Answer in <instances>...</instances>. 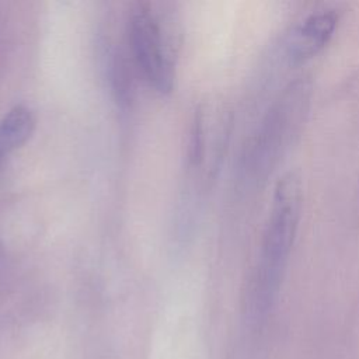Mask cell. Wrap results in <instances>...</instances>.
I'll return each instance as SVG.
<instances>
[{
	"label": "cell",
	"mask_w": 359,
	"mask_h": 359,
	"mask_svg": "<svg viewBox=\"0 0 359 359\" xmlns=\"http://www.w3.org/2000/svg\"><path fill=\"white\" fill-rule=\"evenodd\" d=\"M4 153H6V151H4V150L1 149V146H0V163H1V160H3V156H4Z\"/></svg>",
	"instance_id": "8"
},
{
	"label": "cell",
	"mask_w": 359,
	"mask_h": 359,
	"mask_svg": "<svg viewBox=\"0 0 359 359\" xmlns=\"http://www.w3.org/2000/svg\"><path fill=\"white\" fill-rule=\"evenodd\" d=\"M129 39L137 66L160 93L172 88V67L163 46L157 20L146 4H139L129 17Z\"/></svg>",
	"instance_id": "3"
},
{
	"label": "cell",
	"mask_w": 359,
	"mask_h": 359,
	"mask_svg": "<svg viewBox=\"0 0 359 359\" xmlns=\"http://www.w3.org/2000/svg\"><path fill=\"white\" fill-rule=\"evenodd\" d=\"M203 156V116L198 109L194 116L191 140H189V160L192 164H198Z\"/></svg>",
	"instance_id": "6"
},
{
	"label": "cell",
	"mask_w": 359,
	"mask_h": 359,
	"mask_svg": "<svg viewBox=\"0 0 359 359\" xmlns=\"http://www.w3.org/2000/svg\"><path fill=\"white\" fill-rule=\"evenodd\" d=\"M0 254H1V243H0Z\"/></svg>",
	"instance_id": "9"
},
{
	"label": "cell",
	"mask_w": 359,
	"mask_h": 359,
	"mask_svg": "<svg viewBox=\"0 0 359 359\" xmlns=\"http://www.w3.org/2000/svg\"><path fill=\"white\" fill-rule=\"evenodd\" d=\"M35 129L32 111L25 105L13 107L0 121V146L8 153L21 147Z\"/></svg>",
	"instance_id": "5"
},
{
	"label": "cell",
	"mask_w": 359,
	"mask_h": 359,
	"mask_svg": "<svg viewBox=\"0 0 359 359\" xmlns=\"http://www.w3.org/2000/svg\"><path fill=\"white\" fill-rule=\"evenodd\" d=\"M303 206V188L296 172L282 175L273 189L259 254L247 290L248 310L261 316L276 302L297 237Z\"/></svg>",
	"instance_id": "1"
},
{
	"label": "cell",
	"mask_w": 359,
	"mask_h": 359,
	"mask_svg": "<svg viewBox=\"0 0 359 359\" xmlns=\"http://www.w3.org/2000/svg\"><path fill=\"white\" fill-rule=\"evenodd\" d=\"M339 22L334 8H320L302 17L285 39V55L290 63L297 65L316 56L332 38Z\"/></svg>",
	"instance_id": "4"
},
{
	"label": "cell",
	"mask_w": 359,
	"mask_h": 359,
	"mask_svg": "<svg viewBox=\"0 0 359 359\" xmlns=\"http://www.w3.org/2000/svg\"><path fill=\"white\" fill-rule=\"evenodd\" d=\"M129 73L126 70V63L122 57H116L114 63V81H115V90L118 93V97L123 101L128 100L129 88H130V80Z\"/></svg>",
	"instance_id": "7"
},
{
	"label": "cell",
	"mask_w": 359,
	"mask_h": 359,
	"mask_svg": "<svg viewBox=\"0 0 359 359\" xmlns=\"http://www.w3.org/2000/svg\"><path fill=\"white\" fill-rule=\"evenodd\" d=\"M306 79L300 76L293 83H289L282 95L266 112L255 135L250 153L252 161L257 164L258 172L264 170V175L285 153L290 140L299 133L307 115L311 90Z\"/></svg>",
	"instance_id": "2"
}]
</instances>
